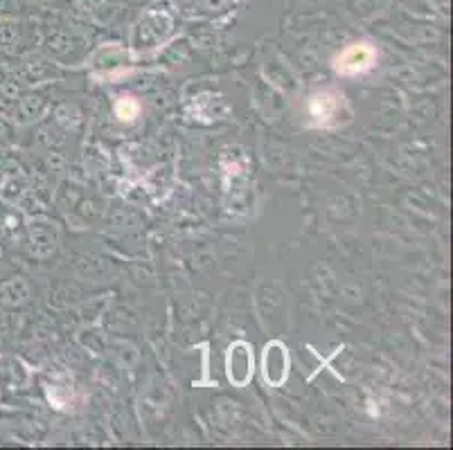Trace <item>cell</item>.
I'll list each match as a JSON object with an SVG mask.
<instances>
[{
  "mask_svg": "<svg viewBox=\"0 0 453 450\" xmlns=\"http://www.w3.org/2000/svg\"><path fill=\"white\" fill-rule=\"evenodd\" d=\"M265 367H266V381H271L273 385H280V383L284 381V377H287V367H289V358L280 356V361L275 358V345L266 347V356H265Z\"/></svg>",
  "mask_w": 453,
  "mask_h": 450,
  "instance_id": "obj_1",
  "label": "cell"
}]
</instances>
